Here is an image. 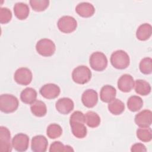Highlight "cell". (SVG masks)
<instances>
[{
	"label": "cell",
	"instance_id": "obj_1",
	"mask_svg": "<svg viewBox=\"0 0 152 152\" xmlns=\"http://www.w3.org/2000/svg\"><path fill=\"white\" fill-rule=\"evenodd\" d=\"M112 65L118 69H124L130 64V58L128 54L123 50L114 51L110 58Z\"/></svg>",
	"mask_w": 152,
	"mask_h": 152
},
{
	"label": "cell",
	"instance_id": "obj_2",
	"mask_svg": "<svg viewBox=\"0 0 152 152\" xmlns=\"http://www.w3.org/2000/svg\"><path fill=\"white\" fill-rule=\"evenodd\" d=\"M18 99L10 94H3L0 96V110L5 113L15 112L18 107Z\"/></svg>",
	"mask_w": 152,
	"mask_h": 152
},
{
	"label": "cell",
	"instance_id": "obj_3",
	"mask_svg": "<svg viewBox=\"0 0 152 152\" xmlns=\"http://www.w3.org/2000/svg\"><path fill=\"white\" fill-rule=\"evenodd\" d=\"M91 72L88 67L85 65H79L72 72V79L77 84H85L91 78Z\"/></svg>",
	"mask_w": 152,
	"mask_h": 152
},
{
	"label": "cell",
	"instance_id": "obj_4",
	"mask_svg": "<svg viewBox=\"0 0 152 152\" xmlns=\"http://www.w3.org/2000/svg\"><path fill=\"white\" fill-rule=\"evenodd\" d=\"M107 58L102 52L97 51L92 53L89 58V64L91 68L96 71H102L107 66Z\"/></svg>",
	"mask_w": 152,
	"mask_h": 152
},
{
	"label": "cell",
	"instance_id": "obj_5",
	"mask_svg": "<svg viewBox=\"0 0 152 152\" xmlns=\"http://www.w3.org/2000/svg\"><path fill=\"white\" fill-rule=\"evenodd\" d=\"M37 52L45 57L52 56L56 51V45L50 39L44 38L39 40L36 45Z\"/></svg>",
	"mask_w": 152,
	"mask_h": 152
},
{
	"label": "cell",
	"instance_id": "obj_6",
	"mask_svg": "<svg viewBox=\"0 0 152 152\" xmlns=\"http://www.w3.org/2000/svg\"><path fill=\"white\" fill-rule=\"evenodd\" d=\"M58 29L64 33H71L77 27V21L72 16L64 15L57 22Z\"/></svg>",
	"mask_w": 152,
	"mask_h": 152
},
{
	"label": "cell",
	"instance_id": "obj_7",
	"mask_svg": "<svg viewBox=\"0 0 152 152\" xmlns=\"http://www.w3.org/2000/svg\"><path fill=\"white\" fill-rule=\"evenodd\" d=\"M14 81L18 84L27 86L31 83L33 79V74L30 69L26 67L18 68L14 75Z\"/></svg>",
	"mask_w": 152,
	"mask_h": 152
},
{
	"label": "cell",
	"instance_id": "obj_8",
	"mask_svg": "<svg viewBox=\"0 0 152 152\" xmlns=\"http://www.w3.org/2000/svg\"><path fill=\"white\" fill-rule=\"evenodd\" d=\"M12 146L15 150L19 152L26 151L29 145V137L24 133H18L12 139Z\"/></svg>",
	"mask_w": 152,
	"mask_h": 152
},
{
	"label": "cell",
	"instance_id": "obj_9",
	"mask_svg": "<svg viewBox=\"0 0 152 152\" xmlns=\"http://www.w3.org/2000/svg\"><path fill=\"white\" fill-rule=\"evenodd\" d=\"M12 148L10 131L7 127L1 126L0 127V150L2 152H11Z\"/></svg>",
	"mask_w": 152,
	"mask_h": 152
},
{
	"label": "cell",
	"instance_id": "obj_10",
	"mask_svg": "<svg viewBox=\"0 0 152 152\" xmlns=\"http://www.w3.org/2000/svg\"><path fill=\"white\" fill-rule=\"evenodd\" d=\"M40 94L47 99H53L58 97L61 93L60 87L53 83H48L43 85L39 90Z\"/></svg>",
	"mask_w": 152,
	"mask_h": 152
},
{
	"label": "cell",
	"instance_id": "obj_11",
	"mask_svg": "<svg viewBox=\"0 0 152 152\" xmlns=\"http://www.w3.org/2000/svg\"><path fill=\"white\" fill-rule=\"evenodd\" d=\"M135 123L139 127H149L152 123V112L150 110L144 109L135 115Z\"/></svg>",
	"mask_w": 152,
	"mask_h": 152
},
{
	"label": "cell",
	"instance_id": "obj_12",
	"mask_svg": "<svg viewBox=\"0 0 152 152\" xmlns=\"http://www.w3.org/2000/svg\"><path fill=\"white\" fill-rule=\"evenodd\" d=\"M81 102L84 106L87 108L94 107L98 102V94L93 89L85 90L81 96Z\"/></svg>",
	"mask_w": 152,
	"mask_h": 152
},
{
	"label": "cell",
	"instance_id": "obj_13",
	"mask_svg": "<svg viewBox=\"0 0 152 152\" xmlns=\"http://www.w3.org/2000/svg\"><path fill=\"white\" fill-rule=\"evenodd\" d=\"M134 78L128 74L121 75L118 80L117 86L120 91L124 93L130 92L134 87Z\"/></svg>",
	"mask_w": 152,
	"mask_h": 152
},
{
	"label": "cell",
	"instance_id": "obj_14",
	"mask_svg": "<svg viewBox=\"0 0 152 152\" xmlns=\"http://www.w3.org/2000/svg\"><path fill=\"white\" fill-rule=\"evenodd\" d=\"M55 107L60 113L67 115L73 110L74 103L71 99L69 97H62L56 101Z\"/></svg>",
	"mask_w": 152,
	"mask_h": 152
},
{
	"label": "cell",
	"instance_id": "obj_15",
	"mask_svg": "<svg viewBox=\"0 0 152 152\" xmlns=\"http://www.w3.org/2000/svg\"><path fill=\"white\" fill-rule=\"evenodd\" d=\"M48 146V139L42 135L33 137L31 141V149L34 152H45Z\"/></svg>",
	"mask_w": 152,
	"mask_h": 152
},
{
	"label": "cell",
	"instance_id": "obj_16",
	"mask_svg": "<svg viewBox=\"0 0 152 152\" xmlns=\"http://www.w3.org/2000/svg\"><path fill=\"white\" fill-rule=\"evenodd\" d=\"M75 11L80 16L88 18L93 16L95 12V8L93 4L87 2L79 3L75 7Z\"/></svg>",
	"mask_w": 152,
	"mask_h": 152
},
{
	"label": "cell",
	"instance_id": "obj_17",
	"mask_svg": "<svg viewBox=\"0 0 152 152\" xmlns=\"http://www.w3.org/2000/svg\"><path fill=\"white\" fill-rule=\"evenodd\" d=\"M116 90L114 87L110 85L103 86L100 91V100L104 103H109L116 97Z\"/></svg>",
	"mask_w": 152,
	"mask_h": 152
},
{
	"label": "cell",
	"instance_id": "obj_18",
	"mask_svg": "<svg viewBox=\"0 0 152 152\" xmlns=\"http://www.w3.org/2000/svg\"><path fill=\"white\" fill-rule=\"evenodd\" d=\"M84 124L79 121H69L71 131L74 137L80 139L86 137L87 129Z\"/></svg>",
	"mask_w": 152,
	"mask_h": 152
},
{
	"label": "cell",
	"instance_id": "obj_19",
	"mask_svg": "<svg viewBox=\"0 0 152 152\" xmlns=\"http://www.w3.org/2000/svg\"><path fill=\"white\" fill-rule=\"evenodd\" d=\"M13 10L15 16L20 20L26 19L30 13V8L28 5L24 2H19L15 4Z\"/></svg>",
	"mask_w": 152,
	"mask_h": 152
},
{
	"label": "cell",
	"instance_id": "obj_20",
	"mask_svg": "<svg viewBox=\"0 0 152 152\" xmlns=\"http://www.w3.org/2000/svg\"><path fill=\"white\" fill-rule=\"evenodd\" d=\"M37 91L31 87L24 88L20 93V99L22 102L27 104H31L37 99Z\"/></svg>",
	"mask_w": 152,
	"mask_h": 152
},
{
	"label": "cell",
	"instance_id": "obj_21",
	"mask_svg": "<svg viewBox=\"0 0 152 152\" xmlns=\"http://www.w3.org/2000/svg\"><path fill=\"white\" fill-rule=\"evenodd\" d=\"M152 34V27L148 23H144L141 24L136 31V37L141 41L148 40Z\"/></svg>",
	"mask_w": 152,
	"mask_h": 152
},
{
	"label": "cell",
	"instance_id": "obj_22",
	"mask_svg": "<svg viewBox=\"0 0 152 152\" xmlns=\"http://www.w3.org/2000/svg\"><path fill=\"white\" fill-rule=\"evenodd\" d=\"M134 88L138 94L144 96L149 94L151 90L150 83L145 80L141 79L135 80Z\"/></svg>",
	"mask_w": 152,
	"mask_h": 152
},
{
	"label": "cell",
	"instance_id": "obj_23",
	"mask_svg": "<svg viewBox=\"0 0 152 152\" xmlns=\"http://www.w3.org/2000/svg\"><path fill=\"white\" fill-rule=\"evenodd\" d=\"M31 113L37 117H43L47 113V107L46 104L41 100H36L30 106Z\"/></svg>",
	"mask_w": 152,
	"mask_h": 152
},
{
	"label": "cell",
	"instance_id": "obj_24",
	"mask_svg": "<svg viewBox=\"0 0 152 152\" xmlns=\"http://www.w3.org/2000/svg\"><path fill=\"white\" fill-rule=\"evenodd\" d=\"M108 110L114 115H121L125 110L124 103L118 99H115L109 103Z\"/></svg>",
	"mask_w": 152,
	"mask_h": 152
},
{
	"label": "cell",
	"instance_id": "obj_25",
	"mask_svg": "<svg viewBox=\"0 0 152 152\" xmlns=\"http://www.w3.org/2000/svg\"><path fill=\"white\" fill-rule=\"evenodd\" d=\"M143 106L142 99L138 96H130L127 100V107L128 109L133 112L140 110Z\"/></svg>",
	"mask_w": 152,
	"mask_h": 152
},
{
	"label": "cell",
	"instance_id": "obj_26",
	"mask_svg": "<svg viewBox=\"0 0 152 152\" xmlns=\"http://www.w3.org/2000/svg\"><path fill=\"white\" fill-rule=\"evenodd\" d=\"M85 121L87 126L92 128L97 127L101 122L99 115L95 112L90 110L85 114Z\"/></svg>",
	"mask_w": 152,
	"mask_h": 152
},
{
	"label": "cell",
	"instance_id": "obj_27",
	"mask_svg": "<svg viewBox=\"0 0 152 152\" xmlns=\"http://www.w3.org/2000/svg\"><path fill=\"white\" fill-rule=\"evenodd\" d=\"M137 138L141 141L148 142L151 141L152 139V131L151 128L149 127H140L136 131Z\"/></svg>",
	"mask_w": 152,
	"mask_h": 152
},
{
	"label": "cell",
	"instance_id": "obj_28",
	"mask_svg": "<svg viewBox=\"0 0 152 152\" xmlns=\"http://www.w3.org/2000/svg\"><path fill=\"white\" fill-rule=\"evenodd\" d=\"M62 134V127L57 124H50L46 129V134L50 139H56Z\"/></svg>",
	"mask_w": 152,
	"mask_h": 152
},
{
	"label": "cell",
	"instance_id": "obj_29",
	"mask_svg": "<svg viewBox=\"0 0 152 152\" xmlns=\"http://www.w3.org/2000/svg\"><path fill=\"white\" fill-rule=\"evenodd\" d=\"M140 70L141 73L148 75L152 72V59L150 57L142 58L139 64Z\"/></svg>",
	"mask_w": 152,
	"mask_h": 152
},
{
	"label": "cell",
	"instance_id": "obj_30",
	"mask_svg": "<svg viewBox=\"0 0 152 152\" xmlns=\"http://www.w3.org/2000/svg\"><path fill=\"white\" fill-rule=\"evenodd\" d=\"M30 7L33 10L36 12L45 11L49 5V0H30L29 1Z\"/></svg>",
	"mask_w": 152,
	"mask_h": 152
},
{
	"label": "cell",
	"instance_id": "obj_31",
	"mask_svg": "<svg viewBox=\"0 0 152 152\" xmlns=\"http://www.w3.org/2000/svg\"><path fill=\"white\" fill-rule=\"evenodd\" d=\"M50 152H58V151H74V149L71 146L66 145H65L61 141H56L53 142L49 147Z\"/></svg>",
	"mask_w": 152,
	"mask_h": 152
},
{
	"label": "cell",
	"instance_id": "obj_32",
	"mask_svg": "<svg viewBox=\"0 0 152 152\" xmlns=\"http://www.w3.org/2000/svg\"><path fill=\"white\" fill-rule=\"evenodd\" d=\"M12 15L11 10L6 7H1L0 8V23L1 24H7L9 23Z\"/></svg>",
	"mask_w": 152,
	"mask_h": 152
},
{
	"label": "cell",
	"instance_id": "obj_33",
	"mask_svg": "<svg viewBox=\"0 0 152 152\" xmlns=\"http://www.w3.org/2000/svg\"><path fill=\"white\" fill-rule=\"evenodd\" d=\"M131 151L132 152H145L147 151V148L143 144L137 142L131 146Z\"/></svg>",
	"mask_w": 152,
	"mask_h": 152
}]
</instances>
